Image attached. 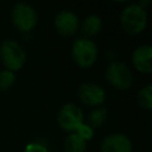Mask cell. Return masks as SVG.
<instances>
[{"label": "cell", "instance_id": "15", "mask_svg": "<svg viewBox=\"0 0 152 152\" xmlns=\"http://www.w3.org/2000/svg\"><path fill=\"white\" fill-rule=\"evenodd\" d=\"M15 81V75L14 72L10 70H2L0 71V91L7 90L8 88L12 87V84Z\"/></svg>", "mask_w": 152, "mask_h": 152}, {"label": "cell", "instance_id": "4", "mask_svg": "<svg viewBox=\"0 0 152 152\" xmlns=\"http://www.w3.org/2000/svg\"><path fill=\"white\" fill-rule=\"evenodd\" d=\"M13 24L23 32L31 31L37 24V13L34 8L26 2H18L12 11Z\"/></svg>", "mask_w": 152, "mask_h": 152}, {"label": "cell", "instance_id": "1", "mask_svg": "<svg viewBox=\"0 0 152 152\" xmlns=\"http://www.w3.org/2000/svg\"><path fill=\"white\" fill-rule=\"evenodd\" d=\"M120 23L124 31L128 34H137L141 32L147 24V14L145 8L139 4L127 6L121 12Z\"/></svg>", "mask_w": 152, "mask_h": 152}, {"label": "cell", "instance_id": "8", "mask_svg": "<svg viewBox=\"0 0 152 152\" xmlns=\"http://www.w3.org/2000/svg\"><path fill=\"white\" fill-rule=\"evenodd\" d=\"M101 152H132V142L125 134H109L101 142Z\"/></svg>", "mask_w": 152, "mask_h": 152}, {"label": "cell", "instance_id": "3", "mask_svg": "<svg viewBox=\"0 0 152 152\" xmlns=\"http://www.w3.org/2000/svg\"><path fill=\"white\" fill-rule=\"evenodd\" d=\"M71 56L74 62L81 68L91 66L97 57L96 44L87 38L76 39L71 48Z\"/></svg>", "mask_w": 152, "mask_h": 152}, {"label": "cell", "instance_id": "14", "mask_svg": "<svg viewBox=\"0 0 152 152\" xmlns=\"http://www.w3.org/2000/svg\"><path fill=\"white\" fill-rule=\"evenodd\" d=\"M106 119V109L104 108H97L95 110H93L88 118V125L94 128V127H99L101 126V124L103 122V120Z\"/></svg>", "mask_w": 152, "mask_h": 152}, {"label": "cell", "instance_id": "12", "mask_svg": "<svg viewBox=\"0 0 152 152\" xmlns=\"http://www.w3.org/2000/svg\"><path fill=\"white\" fill-rule=\"evenodd\" d=\"M101 26H102V21H101V18L99 15H95V14H91L89 17H87L83 23H82V32L87 36H95L100 32L101 30Z\"/></svg>", "mask_w": 152, "mask_h": 152}, {"label": "cell", "instance_id": "10", "mask_svg": "<svg viewBox=\"0 0 152 152\" xmlns=\"http://www.w3.org/2000/svg\"><path fill=\"white\" fill-rule=\"evenodd\" d=\"M152 48L151 45H140L132 53V63L134 68L144 74L152 71Z\"/></svg>", "mask_w": 152, "mask_h": 152}, {"label": "cell", "instance_id": "13", "mask_svg": "<svg viewBox=\"0 0 152 152\" xmlns=\"http://www.w3.org/2000/svg\"><path fill=\"white\" fill-rule=\"evenodd\" d=\"M137 100L142 108L150 110L152 108V86L147 84L146 87L141 88L137 94Z\"/></svg>", "mask_w": 152, "mask_h": 152}, {"label": "cell", "instance_id": "7", "mask_svg": "<svg viewBox=\"0 0 152 152\" xmlns=\"http://www.w3.org/2000/svg\"><path fill=\"white\" fill-rule=\"evenodd\" d=\"M77 94H78V99L84 104H88V106H99L106 99L104 90L95 83L82 84L78 88Z\"/></svg>", "mask_w": 152, "mask_h": 152}, {"label": "cell", "instance_id": "2", "mask_svg": "<svg viewBox=\"0 0 152 152\" xmlns=\"http://www.w3.org/2000/svg\"><path fill=\"white\" fill-rule=\"evenodd\" d=\"M0 59L10 71L19 70L25 61L26 55L21 45L15 40H5L0 45Z\"/></svg>", "mask_w": 152, "mask_h": 152}, {"label": "cell", "instance_id": "5", "mask_svg": "<svg viewBox=\"0 0 152 152\" xmlns=\"http://www.w3.org/2000/svg\"><path fill=\"white\" fill-rule=\"evenodd\" d=\"M107 81L116 89H127L131 87L133 75L129 68L121 62H113L106 70Z\"/></svg>", "mask_w": 152, "mask_h": 152}, {"label": "cell", "instance_id": "11", "mask_svg": "<svg viewBox=\"0 0 152 152\" xmlns=\"http://www.w3.org/2000/svg\"><path fill=\"white\" fill-rule=\"evenodd\" d=\"M87 141L76 133H70L64 141L65 152H84Z\"/></svg>", "mask_w": 152, "mask_h": 152}, {"label": "cell", "instance_id": "17", "mask_svg": "<svg viewBox=\"0 0 152 152\" xmlns=\"http://www.w3.org/2000/svg\"><path fill=\"white\" fill-rule=\"evenodd\" d=\"M24 152H49V150L43 145V144H39V142H32V144H28Z\"/></svg>", "mask_w": 152, "mask_h": 152}, {"label": "cell", "instance_id": "16", "mask_svg": "<svg viewBox=\"0 0 152 152\" xmlns=\"http://www.w3.org/2000/svg\"><path fill=\"white\" fill-rule=\"evenodd\" d=\"M74 133H76V134H78L82 139H84L86 141L87 140H89V139H91L93 138V128L88 125V124H82L77 129H76V132H74Z\"/></svg>", "mask_w": 152, "mask_h": 152}, {"label": "cell", "instance_id": "6", "mask_svg": "<svg viewBox=\"0 0 152 152\" xmlns=\"http://www.w3.org/2000/svg\"><path fill=\"white\" fill-rule=\"evenodd\" d=\"M57 121L64 131L74 133L83 124L82 110L74 103H66L61 108Z\"/></svg>", "mask_w": 152, "mask_h": 152}, {"label": "cell", "instance_id": "9", "mask_svg": "<svg viewBox=\"0 0 152 152\" xmlns=\"http://www.w3.org/2000/svg\"><path fill=\"white\" fill-rule=\"evenodd\" d=\"M55 27L62 36H72L78 28V18L71 11H62L55 18Z\"/></svg>", "mask_w": 152, "mask_h": 152}]
</instances>
